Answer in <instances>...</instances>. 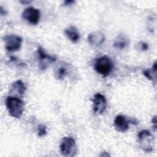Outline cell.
<instances>
[{
    "instance_id": "ffe728a7",
    "label": "cell",
    "mask_w": 157,
    "mask_h": 157,
    "mask_svg": "<svg viewBox=\"0 0 157 157\" xmlns=\"http://www.w3.org/2000/svg\"><path fill=\"white\" fill-rule=\"evenodd\" d=\"M72 2H74V1H65L64 4H65L66 5H68V4H71V3H72Z\"/></svg>"
},
{
    "instance_id": "5b68a950",
    "label": "cell",
    "mask_w": 157,
    "mask_h": 157,
    "mask_svg": "<svg viewBox=\"0 0 157 157\" xmlns=\"http://www.w3.org/2000/svg\"><path fill=\"white\" fill-rule=\"evenodd\" d=\"M6 49L9 52H16L20 48L22 44V38L15 34L7 35L4 37Z\"/></svg>"
},
{
    "instance_id": "52a82bcc",
    "label": "cell",
    "mask_w": 157,
    "mask_h": 157,
    "mask_svg": "<svg viewBox=\"0 0 157 157\" xmlns=\"http://www.w3.org/2000/svg\"><path fill=\"white\" fill-rule=\"evenodd\" d=\"M40 10L33 7H29L24 10L22 17L32 25H37L40 20Z\"/></svg>"
},
{
    "instance_id": "9a60e30c",
    "label": "cell",
    "mask_w": 157,
    "mask_h": 157,
    "mask_svg": "<svg viewBox=\"0 0 157 157\" xmlns=\"http://www.w3.org/2000/svg\"><path fill=\"white\" fill-rule=\"evenodd\" d=\"M67 74V71L64 66H60L56 68L55 71V76L56 79L62 80L63 79L66 75Z\"/></svg>"
},
{
    "instance_id": "ba28073f",
    "label": "cell",
    "mask_w": 157,
    "mask_h": 157,
    "mask_svg": "<svg viewBox=\"0 0 157 157\" xmlns=\"http://www.w3.org/2000/svg\"><path fill=\"white\" fill-rule=\"evenodd\" d=\"M93 111L98 114L104 113L107 108V101L104 95L98 93L94 94L93 99Z\"/></svg>"
},
{
    "instance_id": "d6986e66",
    "label": "cell",
    "mask_w": 157,
    "mask_h": 157,
    "mask_svg": "<svg viewBox=\"0 0 157 157\" xmlns=\"http://www.w3.org/2000/svg\"><path fill=\"white\" fill-rule=\"evenodd\" d=\"M110 156V155L107 152H105V151L102 152L101 155H100V156Z\"/></svg>"
},
{
    "instance_id": "30bf717a",
    "label": "cell",
    "mask_w": 157,
    "mask_h": 157,
    "mask_svg": "<svg viewBox=\"0 0 157 157\" xmlns=\"http://www.w3.org/2000/svg\"><path fill=\"white\" fill-rule=\"evenodd\" d=\"M88 40L91 45L94 47H99L104 43L105 36L101 31H94L88 36Z\"/></svg>"
},
{
    "instance_id": "8fae6325",
    "label": "cell",
    "mask_w": 157,
    "mask_h": 157,
    "mask_svg": "<svg viewBox=\"0 0 157 157\" xmlns=\"http://www.w3.org/2000/svg\"><path fill=\"white\" fill-rule=\"evenodd\" d=\"M129 120L121 115H117L114 120V126L115 129L120 132L126 131L129 128Z\"/></svg>"
},
{
    "instance_id": "2e32d148",
    "label": "cell",
    "mask_w": 157,
    "mask_h": 157,
    "mask_svg": "<svg viewBox=\"0 0 157 157\" xmlns=\"http://www.w3.org/2000/svg\"><path fill=\"white\" fill-rule=\"evenodd\" d=\"M37 134L39 137H43L46 135L47 130L46 127L43 124H39L37 126Z\"/></svg>"
},
{
    "instance_id": "44dd1931",
    "label": "cell",
    "mask_w": 157,
    "mask_h": 157,
    "mask_svg": "<svg viewBox=\"0 0 157 157\" xmlns=\"http://www.w3.org/2000/svg\"><path fill=\"white\" fill-rule=\"evenodd\" d=\"M20 2H21V3H23V4H27V3H30L31 2V1H20Z\"/></svg>"
},
{
    "instance_id": "9c48e42d",
    "label": "cell",
    "mask_w": 157,
    "mask_h": 157,
    "mask_svg": "<svg viewBox=\"0 0 157 157\" xmlns=\"http://www.w3.org/2000/svg\"><path fill=\"white\" fill-rule=\"evenodd\" d=\"M26 90V86L21 80H17L12 85L10 93L11 96L21 98L23 96Z\"/></svg>"
},
{
    "instance_id": "5bb4252c",
    "label": "cell",
    "mask_w": 157,
    "mask_h": 157,
    "mask_svg": "<svg viewBox=\"0 0 157 157\" xmlns=\"http://www.w3.org/2000/svg\"><path fill=\"white\" fill-rule=\"evenodd\" d=\"M156 62H155L151 68L145 69L143 71V74L148 79L151 80L154 84H156Z\"/></svg>"
},
{
    "instance_id": "7c38bea8",
    "label": "cell",
    "mask_w": 157,
    "mask_h": 157,
    "mask_svg": "<svg viewBox=\"0 0 157 157\" xmlns=\"http://www.w3.org/2000/svg\"><path fill=\"white\" fill-rule=\"evenodd\" d=\"M64 33L67 38L74 43L77 42L80 39V34L77 29L74 26L67 28L64 30Z\"/></svg>"
},
{
    "instance_id": "e0dca14e",
    "label": "cell",
    "mask_w": 157,
    "mask_h": 157,
    "mask_svg": "<svg viewBox=\"0 0 157 157\" xmlns=\"http://www.w3.org/2000/svg\"><path fill=\"white\" fill-rule=\"evenodd\" d=\"M138 45H139V48L142 51H145V50H148V44L144 42H139Z\"/></svg>"
},
{
    "instance_id": "8992f818",
    "label": "cell",
    "mask_w": 157,
    "mask_h": 157,
    "mask_svg": "<svg viewBox=\"0 0 157 157\" xmlns=\"http://www.w3.org/2000/svg\"><path fill=\"white\" fill-rule=\"evenodd\" d=\"M37 53L39 59V68L42 70L46 69L51 63L56 61V58L55 56L48 55L41 47H39L37 48Z\"/></svg>"
},
{
    "instance_id": "ac0fdd59",
    "label": "cell",
    "mask_w": 157,
    "mask_h": 157,
    "mask_svg": "<svg viewBox=\"0 0 157 157\" xmlns=\"http://www.w3.org/2000/svg\"><path fill=\"white\" fill-rule=\"evenodd\" d=\"M151 122H152V124H153V128L155 130H156V116H154L152 119H151Z\"/></svg>"
},
{
    "instance_id": "6da1fadb",
    "label": "cell",
    "mask_w": 157,
    "mask_h": 157,
    "mask_svg": "<svg viewBox=\"0 0 157 157\" xmlns=\"http://www.w3.org/2000/svg\"><path fill=\"white\" fill-rule=\"evenodd\" d=\"M6 105L11 117L16 118H21L25 110V104L20 98L8 96L6 100Z\"/></svg>"
},
{
    "instance_id": "7a4b0ae2",
    "label": "cell",
    "mask_w": 157,
    "mask_h": 157,
    "mask_svg": "<svg viewBox=\"0 0 157 157\" xmlns=\"http://www.w3.org/2000/svg\"><path fill=\"white\" fill-rule=\"evenodd\" d=\"M94 69L98 73L106 77L110 74L113 69V63L108 56H101L96 60Z\"/></svg>"
},
{
    "instance_id": "277c9868",
    "label": "cell",
    "mask_w": 157,
    "mask_h": 157,
    "mask_svg": "<svg viewBox=\"0 0 157 157\" xmlns=\"http://www.w3.org/2000/svg\"><path fill=\"white\" fill-rule=\"evenodd\" d=\"M60 150L63 156H74L77 152L75 140L71 137H64L60 144Z\"/></svg>"
},
{
    "instance_id": "4fadbf2b",
    "label": "cell",
    "mask_w": 157,
    "mask_h": 157,
    "mask_svg": "<svg viewBox=\"0 0 157 157\" xmlns=\"http://www.w3.org/2000/svg\"><path fill=\"white\" fill-rule=\"evenodd\" d=\"M128 44H129V39L128 37L126 35L121 34L117 36V38L114 41L113 46L116 48L123 49L128 45Z\"/></svg>"
},
{
    "instance_id": "3957f363",
    "label": "cell",
    "mask_w": 157,
    "mask_h": 157,
    "mask_svg": "<svg viewBox=\"0 0 157 157\" xmlns=\"http://www.w3.org/2000/svg\"><path fill=\"white\" fill-rule=\"evenodd\" d=\"M138 139L141 148L145 152H151L154 148V138L151 132L146 129L139 132Z\"/></svg>"
}]
</instances>
